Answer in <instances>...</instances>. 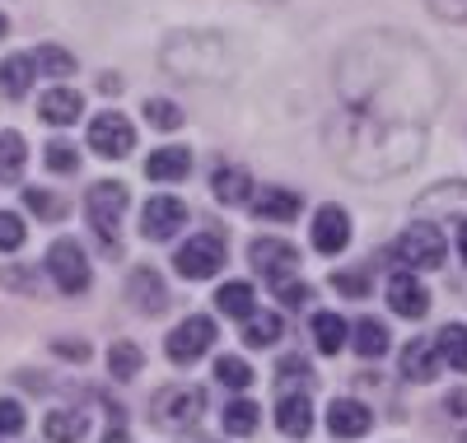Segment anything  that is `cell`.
I'll return each mask as SVG.
<instances>
[{
  "instance_id": "6da1fadb",
  "label": "cell",
  "mask_w": 467,
  "mask_h": 443,
  "mask_svg": "<svg viewBox=\"0 0 467 443\" xmlns=\"http://www.w3.org/2000/svg\"><path fill=\"white\" fill-rule=\"evenodd\" d=\"M85 215L99 233V243L108 252H117V233H122V215H127V187L122 182H94V191L85 196Z\"/></svg>"
},
{
  "instance_id": "7a4b0ae2",
  "label": "cell",
  "mask_w": 467,
  "mask_h": 443,
  "mask_svg": "<svg viewBox=\"0 0 467 443\" xmlns=\"http://www.w3.org/2000/svg\"><path fill=\"white\" fill-rule=\"evenodd\" d=\"M47 275L57 280L61 294H85L89 290V262H85V248L75 243V238H57L47 248Z\"/></svg>"
},
{
  "instance_id": "3957f363",
  "label": "cell",
  "mask_w": 467,
  "mask_h": 443,
  "mask_svg": "<svg viewBox=\"0 0 467 443\" xmlns=\"http://www.w3.org/2000/svg\"><path fill=\"white\" fill-rule=\"evenodd\" d=\"M206 411V392L202 387H164L160 397H154V425H164V429H187V425H197Z\"/></svg>"
},
{
  "instance_id": "277c9868",
  "label": "cell",
  "mask_w": 467,
  "mask_h": 443,
  "mask_svg": "<svg viewBox=\"0 0 467 443\" xmlns=\"http://www.w3.org/2000/svg\"><path fill=\"white\" fill-rule=\"evenodd\" d=\"M173 266H178L182 280H211V275L224 266V238H220V233L187 238V243L178 248V257H173Z\"/></svg>"
},
{
  "instance_id": "5b68a950",
  "label": "cell",
  "mask_w": 467,
  "mask_h": 443,
  "mask_svg": "<svg viewBox=\"0 0 467 443\" xmlns=\"http://www.w3.org/2000/svg\"><path fill=\"white\" fill-rule=\"evenodd\" d=\"M211 341H215V322L202 317V313H192L169 332V359L173 365H192V359H202L211 350Z\"/></svg>"
},
{
  "instance_id": "8992f818",
  "label": "cell",
  "mask_w": 467,
  "mask_h": 443,
  "mask_svg": "<svg viewBox=\"0 0 467 443\" xmlns=\"http://www.w3.org/2000/svg\"><path fill=\"white\" fill-rule=\"evenodd\" d=\"M398 262L416 266V271H440L444 266V238H440V229H431V224L407 229L398 238Z\"/></svg>"
},
{
  "instance_id": "52a82bcc",
  "label": "cell",
  "mask_w": 467,
  "mask_h": 443,
  "mask_svg": "<svg viewBox=\"0 0 467 443\" xmlns=\"http://www.w3.org/2000/svg\"><path fill=\"white\" fill-rule=\"evenodd\" d=\"M136 145V127L127 122V117H117V112H103L89 122V149L99 159H127Z\"/></svg>"
},
{
  "instance_id": "ba28073f",
  "label": "cell",
  "mask_w": 467,
  "mask_h": 443,
  "mask_svg": "<svg viewBox=\"0 0 467 443\" xmlns=\"http://www.w3.org/2000/svg\"><path fill=\"white\" fill-rule=\"evenodd\" d=\"M182 224H187V206L178 196H154L140 211V233L150 238V243H164V238H173Z\"/></svg>"
},
{
  "instance_id": "9c48e42d",
  "label": "cell",
  "mask_w": 467,
  "mask_h": 443,
  "mask_svg": "<svg viewBox=\"0 0 467 443\" xmlns=\"http://www.w3.org/2000/svg\"><path fill=\"white\" fill-rule=\"evenodd\" d=\"M248 262L276 285V280H290V271L299 266V252L285 243V238H257V243L248 248Z\"/></svg>"
},
{
  "instance_id": "30bf717a",
  "label": "cell",
  "mask_w": 467,
  "mask_h": 443,
  "mask_svg": "<svg viewBox=\"0 0 467 443\" xmlns=\"http://www.w3.org/2000/svg\"><path fill=\"white\" fill-rule=\"evenodd\" d=\"M346 243H350V215H346L341 206H323V211L314 215V248H318L323 257H337Z\"/></svg>"
},
{
  "instance_id": "8fae6325",
  "label": "cell",
  "mask_w": 467,
  "mask_h": 443,
  "mask_svg": "<svg viewBox=\"0 0 467 443\" xmlns=\"http://www.w3.org/2000/svg\"><path fill=\"white\" fill-rule=\"evenodd\" d=\"M327 429H332L337 438H360V434L374 429V416H369V407H360V401L337 397L332 407H327Z\"/></svg>"
},
{
  "instance_id": "7c38bea8",
  "label": "cell",
  "mask_w": 467,
  "mask_h": 443,
  "mask_svg": "<svg viewBox=\"0 0 467 443\" xmlns=\"http://www.w3.org/2000/svg\"><path fill=\"white\" fill-rule=\"evenodd\" d=\"M127 290H131V304H136L145 317H154V313H164V308H169L164 280H160V271H150V266H136V271H131Z\"/></svg>"
},
{
  "instance_id": "4fadbf2b",
  "label": "cell",
  "mask_w": 467,
  "mask_h": 443,
  "mask_svg": "<svg viewBox=\"0 0 467 443\" xmlns=\"http://www.w3.org/2000/svg\"><path fill=\"white\" fill-rule=\"evenodd\" d=\"M388 304H393L398 317H425L431 313V294H425V285L416 275H407V271L388 280Z\"/></svg>"
},
{
  "instance_id": "5bb4252c",
  "label": "cell",
  "mask_w": 467,
  "mask_h": 443,
  "mask_svg": "<svg viewBox=\"0 0 467 443\" xmlns=\"http://www.w3.org/2000/svg\"><path fill=\"white\" fill-rule=\"evenodd\" d=\"M253 215L257 220H271V224H290L299 215V196L285 191V187H266L253 196Z\"/></svg>"
},
{
  "instance_id": "9a60e30c",
  "label": "cell",
  "mask_w": 467,
  "mask_h": 443,
  "mask_svg": "<svg viewBox=\"0 0 467 443\" xmlns=\"http://www.w3.org/2000/svg\"><path fill=\"white\" fill-rule=\"evenodd\" d=\"M276 425H281V434H290V438H304L308 429H314V407H308V392H285V397H281Z\"/></svg>"
},
{
  "instance_id": "2e32d148",
  "label": "cell",
  "mask_w": 467,
  "mask_h": 443,
  "mask_svg": "<svg viewBox=\"0 0 467 443\" xmlns=\"http://www.w3.org/2000/svg\"><path fill=\"white\" fill-rule=\"evenodd\" d=\"M37 112H43V122H52V127H70V122H80L85 98L75 89H47L43 103H37Z\"/></svg>"
},
{
  "instance_id": "e0dca14e",
  "label": "cell",
  "mask_w": 467,
  "mask_h": 443,
  "mask_svg": "<svg viewBox=\"0 0 467 443\" xmlns=\"http://www.w3.org/2000/svg\"><path fill=\"white\" fill-rule=\"evenodd\" d=\"M145 173H150L154 182H182V178L192 173V154H187L182 145H164V149L150 154Z\"/></svg>"
},
{
  "instance_id": "ac0fdd59",
  "label": "cell",
  "mask_w": 467,
  "mask_h": 443,
  "mask_svg": "<svg viewBox=\"0 0 467 443\" xmlns=\"http://www.w3.org/2000/svg\"><path fill=\"white\" fill-rule=\"evenodd\" d=\"M402 374H407L411 383H431V378L440 374V345H435V341H411V345L402 350Z\"/></svg>"
},
{
  "instance_id": "d6986e66",
  "label": "cell",
  "mask_w": 467,
  "mask_h": 443,
  "mask_svg": "<svg viewBox=\"0 0 467 443\" xmlns=\"http://www.w3.org/2000/svg\"><path fill=\"white\" fill-rule=\"evenodd\" d=\"M416 211H425V215L444 211L449 220H467V182H444V187H435V191L425 196Z\"/></svg>"
},
{
  "instance_id": "ffe728a7",
  "label": "cell",
  "mask_w": 467,
  "mask_h": 443,
  "mask_svg": "<svg viewBox=\"0 0 467 443\" xmlns=\"http://www.w3.org/2000/svg\"><path fill=\"white\" fill-rule=\"evenodd\" d=\"M33 70H37V61L33 57H10V61H0V94H10V98H24L28 89H33Z\"/></svg>"
},
{
  "instance_id": "44dd1931",
  "label": "cell",
  "mask_w": 467,
  "mask_h": 443,
  "mask_svg": "<svg viewBox=\"0 0 467 443\" xmlns=\"http://www.w3.org/2000/svg\"><path fill=\"white\" fill-rule=\"evenodd\" d=\"M28 164V145L19 131H0V182H19Z\"/></svg>"
},
{
  "instance_id": "7402d4cb",
  "label": "cell",
  "mask_w": 467,
  "mask_h": 443,
  "mask_svg": "<svg viewBox=\"0 0 467 443\" xmlns=\"http://www.w3.org/2000/svg\"><path fill=\"white\" fill-rule=\"evenodd\" d=\"M211 187H215V196L224 201V206H244V201H253V178H248V169H220Z\"/></svg>"
},
{
  "instance_id": "603a6c76",
  "label": "cell",
  "mask_w": 467,
  "mask_h": 443,
  "mask_svg": "<svg viewBox=\"0 0 467 443\" xmlns=\"http://www.w3.org/2000/svg\"><path fill=\"white\" fill-rule=\"evenodd\" d=\"M85 429H89V420L80 411H47V420H43V434L52 443H80Z\"/></svg>"
},
{
  "instance_id": "cb8c5ba5",
  "label": "cell",
  "mask_w": 467,
  "mask_h": 443,
  "mask_svg": "<svg viewBox=\"0 0 467 443\" xmlns=\"http://www.w3.org/2000/svg\"><path fill=\"white\" fill-rule=\"evenodd\" d=\"M215 304H220V313H229V317H239V322H248L257 308V294H253V285L248 280H234V285H220V294H215Z\"/></svg>"
},
{
  "instance_id": "d4e9b609",
  "label": "cell",
  "mask_w": 467,
  "mask_h": 443,
  "mask_svg": "<svg viewBox=\"0 0 467 443\" xmlns=\"http://www.w3.org/2000/svg\"><path fill=\"white\" fill-rule=\"evenodd\" d=\"M435 345H440L444 365H453L458 374H467V327H462V322H449V327H440Z\"/></svg>"
},
{
  "instance_id": "484cf974",
  "label": "cell",
  "mask_w": 467,
  "mask_h": 443,
  "mask_svg": "<svg viewBox=\"0 0 467 443\" xmlns=\"http://www.w3.org/2000/svg\"><path fill=\"white\" fill-rule=\"evenodd\" d=\"M281 332H285V322H281L276 313H253V317L244 322V341H248L253 350L276 345V341H281Z\"/></svg>"
},
{
  "instance_id": "4316f807",
  "label": "cell",
  "mask_w": 467,
  "mask_h": 443,
  "mask_svg": "<svg viewBox=\"0 0 467 443\" xmlns=\"http://www.w3.org/2000/svg\"><path fill=\"white\" fill-rule=\"evenodd\" d=\"M350 336H356V341H350V345H356V355H365V359H379V355L388 350V341H393L379 317H365V322H356V332H350Z\"/></svg>"
},
{
  "instance_id": "83f0119b",
  "label": "cell",
  "mask_w": 467,
  "mask_h": 443,
  "mask_svg": "<svg viewBox=\"0 0 467 443\" xmlns=\"http://www.w3.org/2000/svg\"><path fill=\"white\" fill-rule=\"evenodd\" d=\"M314 341L323 355H337L346 345V322L337 313H314Z\"/></svg>"
},
{
  "instance_id": "f1b7e54d",
  "label": "cell",
  "mask_w": 467,
  "mask_h": 443,
  "mask_svg": "<svg viewBox=\"0 0 467 443\" xmlns=\"http://www.w3.org/2000/svg\"><path fill=\"white\" fill-rule=\"evenodd\" d=\"M140 365H145V355L131 345V341H117L112 350H108V369H112V378H136L140 374Z\"/></svg>"
},
{
  "instance_id": "f546056e",
  "label": "cell",
  "mask_w": 467,
  "mask_h": 443,
  "mask_svg": "<svg viewBox=\"0 0 467 443\" xmlns=\"http://www.w3.org/2000/svg\"><path fill=\"white\" fill-rule=\"evenodd\" d=\"M37 70H47V79H70L75 75V57L66 52V47H57V43H47V47H37Z\"/></svg>"
},
{
  "instance_id": "4dcf8cb0",
  "label": "cell",
  "mask_w": 467,
  "mask_h": 443,
  "mask_svg": "<svg viewBox=\"0 0 467 443\" xmlns=\"http://www.w3.org/2000/svg\"><path fill=\"white\" fill-rule=\"evenodd\" d=\"M215 378L224 387H234V392H244L253 383V369H248V359H239V355H220L215 359Z\"/></svg>"
},
{
  "instance_id": "1f68e13d",
  "label": "cell",
  "mask_w": 467,
  "mask_h": 443,
  "mask_svg": "<svg viewBox=\"0 0 467 443\" xmlns=\"http://www.w3.org/2000/svg\"><path fill=\"white\" fill-rule=\"evenodd\" d=\"M257 416H262V411H257V401H229V407H224V429L244 438V434L257 429Z\"/></svg>"
},
{
  "instance_id": "d6a6232c",
  "label": "cell",
  "mask_w": 467,
  "mask_h": 443,
  "mask_svg": "<svg viewBox=\"0 0 467 443\" xmlns=\"http://www.w3.org/2000/svg\"><path fill=\"white\" fill-rule=\"evenodd\" d=\"M145 117H150L154 131H178V127H182V108H178L173 98H150V103H145Z\"/></svg>"
},
{
  "instance_id": "836d02e7",
  "label": "cell",
  "mask_w": 467,
  "mask_h": 443,
  "mask_svg": "<svg viewBox=\"0 0 467 443\" xmlns=\"http://www.w3.org/2000/svg\"><path fill=\"white\" fill-rule=\"evenodd\" d=\"M24 201H28V211H33L37 220H61V215H66L61 196H57V191H47V187H28V191H24Z\"/></svg>"
},
{
  "instance_id": "e575fe53",
  "label": "cell",
  "mask_w": 467,
  "mask_h": 443,
  "mask_svg": "<svg viewBox=\"0 0 467 443\" xmlns=\"http://www.w3.org/2000/svg\"><path fill=\"white\" fill-rule=\"evenodd\" d=\"M24 238H28L24 220H19L15 211H0V252H15V248H24Z\"/></svg>"
},
{
  "instance_id": "d590c367",
  "label": "cell",
  "mask_w": 467,
  "mask_h": 443,
  "mask_svg": "<svg viewBox=\"0 0 467 443\" xmlns=\"http://www.w3.org/2000/svg\"><path fill=\"white\" fill-rule=\"evenodd\" d=\"M43 159H47L52 173H75V164H80V159H75V145H66V140H52Z\"/></svg>"
},
{
  "instance_id": "8d00e7d4",
  "label": "cell",
  "mask_w": 467,
  "mask_h": 443,
  "mask_svg": "<svg viewBox=\"0 0 467 443\" xmlns=\"http://www.w3.org/2000/svg\"><path fill=\"white\" fill-rule=\"evenodd\" d=\"M332 290H337V294H350V299H360V294L369 290V280H365L360 271H337V275H332Z\"/></svg>"
},
{
  "instance_id": "74e56055",
  "label": "cell",
  "mask_w": 467,
  "mask_h": 443,
  "mask_svg": "<svg viewBox=\"0 0 467 443\" xmlns=\"http://www.w3.org/2000/svg\"><path fill=\"white\" fill-rule=\"evenodd\" d=\"M276 294H281V304H290V308L314 304V290H308V285H299V280H276Z\"/></svg>"
},
{
  "instance_id": "f35d334b",
  "label": "cell",
  "mask_w": 467,
  "mask_h": 443,
  "mask_svg": "<svg viewBox=\"0 0 467 443\" xmlns=\"http://www.w3.org/2000/svg\"><path fill=\"white\" fill-rule=\"evenodd\" d=\"M19 429H24V411H19V401L0 397V434H19Z\"/></svg>"
},
{
  "instance_id": "ab89813d",
  "label": "cell",
  "mask_w": 467,
  "mask_h": 443,
  "mask_svg": "<svg viewBox=\"0 0 467 443\" xmlns=\"http://www.w3.org/2000/svg\"><path fill=\"white\" fill-rule=\"evenodd\" d=\"M431 10L440 19H467V0H431Z\"/></svg>"
},
{
  "instance_id": "60d3db41",
  "label": "cell",
  "mask_w": 467,
  "mask_h": 443,
  "mask_svg": "<svg viewBox=\"0 0 467 443\" xmlns=\"http://www.w3.org/2000/svg\"><path fill=\"white\" fill-rule=\"evenodd\" d=\"M281 378H285V383H299V378H314V369H308L304 359H285V365H281Z\"/></svg>"
},
{
  "instance_id": "b9f144b4",
  "label": "cell",
  "mask_w": 467,
  "mask_h": 443,
  "mask_svg": "<svg viewBox=\"0 0 467 443\" xmlns=\"http://www.w3.org/2000/svg\"><path fill=\"white\" fill-rule=\"evenodd\" d=\"M57 355H66V359H89V341L80 345V341H57Z\"/></svg>"
},
{
  "instance_id": "7bdbcfd3",
  "label": "cell",
  "mask_w": 467,
  "mask_h": 443,
  "mask_svg": "<svg viewBox=\"0 0 467 443\" xmlns=\"http://www.w3.org/2000/svg\"><path fill=\"white\" fill-rule=\"evenodd\" d=\"M449 411H453V416H467V392H453V397H449Z\"/></svg>"
},
{
  "instance_id": "ee69618b",
  "label": "cell",
  "mask_w": 467,
  "mask_h": 443,
  "mask_svg": "<svg viewBox=\"0 0 467 443\" xmlns=\"http://www.w3.org/2000/svg\"><path fill=\"white\" fill-rule=\"evenodd\" d=\"M103 443H127V425H112V429H108V438H103Z\"/></svg>"
},
{
  "instance_id": "f6af8a7d",
  "label": "cell",
  "mask_w": 467,
  "mask_h": 443,
  "mask_svg": "<svg viewBox=\"0 0 467 443\" xmlns=\"http://www.w3.org/2000/svg\"><path fill=\"white\" fill-rule=\"evenodd\" d=\"M458 257H462V262H467V224H462V229H458Z\"/></svg>"
},
{
  "instance_id": "bcb514c9",
  "label": "cell",
  "mask_w": 467,
  "mask_h": 443,
  "mask_svg": "<svg viewBox=\"0 0 467 443\" xmlns=\"http://www.w3.org/2000/svg\"><path fill=\"white\" fill-rule=\"evenodd\" d=\"M10 33V24H5V15H0V37H5Z\"/></svg>"
},
{
  "instance_id": "7dc6e473",
  "label": "cell",
  "mask_w": 467,
  "mask_h": 443,
  "mask_svg": "<svg viewBox=\"0 0 467 443\" xmlns=\"http://www.w3.org/2000/svg\"><path fill=\"white\" fill-rule=\"evenodd\" d=\"M458 443H467V434H462V438H458Z\"/></svg>"
}]
</instances>
